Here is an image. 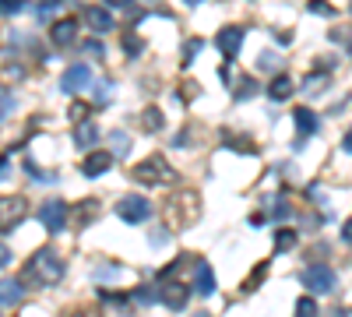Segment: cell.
<instances>
[{
	"label": "cell",
	"instance_id": "obj_16",
	"mask_svg": "<svg viewBox=\"0 0 352 317\" xmlns=\"http://www.w3.org/2000/svg\"><path fill=\"white\" fill-rule=\"evenodd\" d=\"M296 131H300V138H310V134H317V113L314 109H307V106H300L296 113Z\"/></svg>",
	"mask_w": 352,
	"mask_h": 317
},
{
	"label": "cell",
	"instance_id": "obj_45",
	"mask_svg": "<svg viewBox=\"0 0 352 317\" xmlns=\"http://www.w3.org/2000/svg\"><path fill=\"white\" fill-rule=\"evenodd\" d=\"M194 317H212V314H208V310H197V314H194Z\"/></svg>",
	"mask_w": 352,
	"mask_h": 317
},
{
	"label": "cell",
	"instance_id": "obj_23",
	"mask_svg": "<svg viewBox=\"0 0 352 317\" xmlns=\"http://www.w3.org/2000/svg\"><path fill=\"white\" fill-rule=\"evenodd\" d=\"M60 11V0H36V18L39 21H46L50 14H56Z\"/></svg>",
	"mask_w": 352,
	"mask_h": 317
},
{
	"label": "cell",
	"instance_id": "obj_39",
	"mask_svg": "<svg viewBox=\"0 0 352 317\" xmlns=\"http://www.w3.org/2000/svg\"><path fill=\"white\" fill-rule=\"evenodd\" d=\"M8 265H11V247H8V243H0V272H4Z\"/></svg>",
	"mask_w": 352,
	"mask_h": 317
},
{
	"label": "cell",
	"instance_id": "obj_3",
	"mask_svg": "<svg viewBox=\"0 0 352 317\" xmlns=\"http://www.w3.org/2000/svg\"><path fill=\"white\" fill-rule=\"evenodd\" d=\"M28 215V197L21 194H4L0 197V233H11V229H18Z\"/></svg>",
	"mask_w": 352,
	"mask_h": 317
},
{
	"label": "cell",
	"instance_id": "obj_33",
	"mask_svg": "<svg viewBox=\"0 0 352 317\" xmlns=\"http://www.w3.org/2000/svg\"><path fill=\"white\" fill-rule=\"evenodd\" d=\"M11 106H14V99H11V92H8V89H0V120H4V117H8V113H11Z\"/></svg>",
	"mask_w": 352,
	"mask_h": 317
},
{
	"label": "cell",
	"instance_id": "obj_32",
	"mask_svg": "<svg viewBox=\"0 0 352 317\" xmlns=\"http://www.w3.org/2000/svg\"><path fill=\"white\" fill-rule=\"evenodd\" d=\"M204 50V39L197 36V39H187V50H184V64H190L194 61V53H201Z\"/></svg>",
	"mask_w": 352,
	"mask_h": 317
},
{
	"label": "cell",
	"instance_id": "obj_10",
	"mask_svg": "<svg viewBox=\"0 0 352 317\" xmlns=\"http://www.w3.org/2000/svg\"><path fill=\"white\" fill-rule=\"evenodd\" d=\"M50 39H53L56 50H67L78 39V18H60V21L50 28Z\"/></svg>",
	"mask_w": 352,
	"mask_h": 317
},
{
	"label": "cell",
	"instance_id": "obj_20",
	"mask_svg": "<svg viewBox=\"0 0 352 317\" xmlns=\"http://www.w3.org/2000/svg\"><path fill=\"white\" fill-rule=\"evenodd\" d=\"M109 145H113V155H116V159H124V155L131 152V138H127L124 131H113V134H109Z\"/></svg>",
	"mask_w": 352,
	"mask_h": 317
},
{
	"label": "cell",
	"instance_id": "obj_1",
	"mask_svg": "<svg viewBox=\"0 0 352 317\" xmlns=\"http://www.w3.org/2000/svg\"><path fill=\"white\" fill-rule=\"evenodd\" d=\"M25 272H28V282H36V285H56L64 278V257L53 247H39L32 257H28Z\"/></svg>",
	"mask_w": 352,
	"mask_h": 317
},
{
	"label": "cell",
	"instance_id": "obj_7",
	"mask_svg": "<svg viewBox=\"0 0 352 317\" xmlns=\"http://www.w3.org/2000/svg\"><path fill=\"white\" fill-rule=\"evenodd\" d=\"M243 36H247V28H243V25H222V28H219L215 46L222 50V56H226V61H232V56L240 53V46H243Z\"/></svg>",
	"mask_w": 352,
	"mask_h": 317
},
{
	"label": "cell",
	"instance_id": "obj_28",
	"mask_svg": "<svg viewBox=\"0 0 352 317\" xmlns=\"http://www.w3.org/2000/svg\"><path fill=\"white\" fill-rule=\"evenodd\" d=\"M296 317H317V303H314L310 296L296 300Z\"/></svg>",
	"mask_w": 352,
	"mask_h": 317
},
{
	"label": "cell",
	"instance_id": "obj_19",
	"mask_svg": "<svg viewBox=\"0 0 352 317\" xmlns=\"http://www.w3.org/2000/svg\"><path fill=\"white\" fill-rule=\"evenodd\" d=\"M250 96H257V81H254V74H243L240 85L232 89V99H236V102H247Z\"/></svg>",
	"mask_w": 352,
	"mask_h": 317
},
{
	"label": "cell",
	"instance_id": "obj_24",
	"mask_svg": "<svg viewBox=\"0 0 352 317\" xmlns=\"http://www.w3.org/2000/svg\"><path fill=\"white\" fill-rule=\"evenodd\" d=\"M78 212V222H92L96 212H99V201H81V205L74 208Z\"/></svg>",
	"mask_w": 352,
	"mask_h": 317
},
{
	"label": "cell",
	"instance_id": "obj_31",
	"mask_svg": "<svg viewBox=\"0 0 352 317\" xmlns=\"http://www.w3.org/2000/svg\"><path fill=\"white\" fill-rule=\"evenodd\" d=\"M314 14H324V18H335V8L328 4V0H310V4H307Z\"/></svg>",
	"mask_w": 352,
	"mask_h": 317
},
{
	"label": "cell",
	"instance_id": "obj_14",
	"mask_svg": "<svg viewBox=\"0 0 352 317\" xmlns=\"http://www.w3.org/2000/svg\"><path fill=\"white\" fill-rule=\"evenodd\" d=\"M194 289L201 296H212L215 293V275H212L208 261H197V268H194Z\"/></svg>",
	"mask_w": 352,
	"mask_h": 317
},
{
	"label": "cell",
	"instance_id": "obj_22",
	"mask_svg": "<svg viewBox=\"0 0 352 317\" xmlns=\"http://www.w3.org/2000/svg\"><path fill=\"white\" fill-rule=\"evenodd\" d=\"M264 272H268V261H261V265L254 268V275L243 278V293H254V289H257V285L264 282Z\"/></svg>",
	"mask_w": 352,
	"mask_h": 317
},
{
	"label": "cell",
	"instance_id": "obj_41",
	"mask_svg": "<svg viewBox=\"0 0 352 317\" xmlns=\"http://www.w3.org/2000/svg\"><path fill=\"white\" fill-rule=\"evenodd\" d=\"M109 11H120V8H134V0H106Z\"/></svg>",
	"mask_w": 352,
	"mask_h": 317
},
{
	"label": "cell",
	"instance_id": "obj_17",
	"mask_svg": "<svg viewBox=\"0 0 352 317\" xmlns=\"http://www.w3.org/2000/svg\"><path fill=\"white\" fill-rule=\"evenodd\" d=\"M292 89H296V85H292V78H289V74H278V78L268 85V96H272V102H285V99L292 96Z\"/></svg>",
	"mask_w": 352,
	"mask_h": 317
},
{
	"label": "cell",
	"instance_id": "obj_6",
	"mask_svg": "<svg viewBox=\"0 0 352 317\" xmlns=\"http://www.w3.org/2000/svg\"><path fill=\"white\" fill-rule=\"evenodd\" d=\"M300 282L307 285L310 293H331L338 278H335V272L324 268V265H310L307 272H300Z\"/></svg>",
	"mask_w": 352,
	"mask_h": 317
},
{
	"label": "cell",
	"instance_id": "obj_35",
	"mask_svg": "<svg viewBox=\"0 0 352 317\" xmlns=\"http://www.w3.org/2000/svg\"><path fill=\"white\" fill-rule=\"evenodd\" d=\"M102 300H106V303H116V307H124L131 296H127V293H109V289H106V293H102Z\"/></svg>",
	"mask_w": 352,
	"mask_h": 317
},
{
	"label": "cell",
	"instance_id": "obj_21",
	"mask_svg": "<svg viewBox=\"0 0 352 317\" xmlns=\"http://www.w3.org/2000/svg\"><path fill=\"white\" fill-rule=\"evenodd\" d=\"M296 240H300L296 229H278V237H275V250H278V254H282V250H292V247H296Z\"/></svg>",
	"mask_w": 352,
	"mask_h": 317
},
{
	"label": "cell",
	"instance_id": "obj_29",
	"mask_svg": "<svg viewBox=\"0 0 352 317\" xmlns=\"http://www.w3.org/2000/svg\"><path fill=\"white\" fill-rule=\"evenodd\" d=\"M152 296H155V293L148 289V285H138V289L131 293V300H134V303H141V307H148V303H155Z\"/></svg>",
	"mask_w": 352,
	"mask_h": 317
},
{
	"label": "cell",
	"instance_id": "obj_13",
	"mask_svg": "<svg viewBox=\"0 0 352 317\" xmlns=\"http://www.w3.org/2000/svg\"><path fill=\"white\" fill-rule=\"evenodd\" d=\"M85 25L96 32H109L113 28V11L109 8H85Z\"/></svg>",
	"mask_w": 352,
	"mask_h": 317
},
{
	"label": "cell",
	"instance_id": "obj_40",
	"mask_svg": "<svg viewBox=\"0 0 352 317\" xmlns=\"http://www.w3.org/2000/svg\"><path fill=\"white\" fill-rule=\"evenodd\" d=\"M342 243H349V247H352V219H345V222H342Z\"/></svg>",
	"mask_w": 352,
	"mask_h": 317
},
{
	"label": "cell",
	"instance_id": "obj_2",
	"mask_svg": "<svg viewBox=\"0 0 352 317\" xmlns=\"http://www.w3.org/2000/svg\"><path fill=\"white\" fill-rule=\"evenodd\" d=\"M134 180L141 187H166V184L176 180V173H173V166L162 155H148L141 166H134Z\"/></svg>",
	"mask_w": 352,
	"mask_h": 317
},
{
	"label": "cell",
	"instance_id": "obj_25",
	"mask_svg": "<svg viewBox=\"0 0 352 317\" xmlns=\"http://www.w3.org/2000/svg\"><path fill=\"white\" fill-rule=\"evenodd\" d=\"M25 173H28V177H36V180H43V184H50V180H56V173H43L32 159H25Z\"/></svg>",
	"mask_w": 352,
	"mask_h": 317
},
{
	"label": "cell",
	"instance_id": "obj_8",
	"mask_svg": "<svg viewBox=\"0 0 352 317\" xmlns=\"http://www.w3.org/2000/svg\"><path fill=\"white\" fill-rule=\"evenodd\" d=\"M92 81H96V78H92V67H88V64H74V67H67L64 78H60V92H67V96L85 92Z\"/></svg>",
	"mask_w": 352,
	"mask_h": 317
},
{
	"label": "cell",
	"instance_id": "obj_38",
	"mask_svg": "<svg viewBox=\"0 0 352 317\" xmlns=\"http://www.w3.org/2000/svg\"><path fill=\"white\" fill-rule=\"evenodd\" d=\"M109 92H113V85H109V81H102V85H99V96H96V106H106Z\"/></svg>",
	"mask_w": 352,
	"mask_h": 317
},
{
	"label": "cell",
	"instance_id": "obj_11",
	"mask_svg": "<svg viewBox=\"0 0 352 317\" xmlns=\"http://www.w3.org/2000/svg\"><path fill=\"white\" fill-rule=\"evenodd\" d=\"M187 300H190V289H187V285H180V282H169L166 289H162V303L169 310H176V314L187 310Z\"/></svg>",
	"mask_w": 352,
	"mask_h": 317
},
{
	"label": "cell",
	"instance_id": "obj_4",
	"mask_svg": "<svg viewBox=\"0 0 352 317\" xmlns=\"http://www.w3.org/2000/svg\"><path fill=\"white\" fill-rule=\"evenodd\" d=\"M67 215H71V208H67V201H60V197H50V201H43L39 205V222H43V229H50V233H60V229H67Z\"/></svg>",
	"mask_w": 352,
	"mask_h": 317
},
{
	"label": "cell",
	"instance_id": "obj_44",
	"mask_svg": "<svg viewBox=\"0 0 352 317\" xmlns=\"http://www.w3.org/2000/svg\"><path fill=\"white\" fill-rule=\"evenodd\" d=\"M345 152H352V131L345 134Z\"/></svg>",
	"mask_w": 352,
	"mask_h": 317
},
{
	"label": "cell",
	"instance_id": "obj_37",
	"mask_svg": "<svg viewBox=\"0 0 352 317\" xmlns=\"http://www.w3.org/2000/svg\"><path fill=\"white\" fill-rule=\"evenodd\" d=\"M85 117H88V106H81V102H74V106H71V120H74V124H81Z\"/></svg>",
	"mask_w": 352,
	"mask_h": 317
},
{
	"label": "cell",
	"instance_id": "obj_27",
	"mask_svg": "<svg viewBox=\"0 0 352 317\" xmlns=\"http://www.w3.org/2000/svg\"><path fill=\"white\" fill-rule=\"evenodd\" d=\"M18 11H25V0H0V18H11Z\"/></svg>",
	"mask_w": 352,
	"mask_h": 317
},
{
	"label": "cell",
	"instance_id": "obj_15",
	"mask_svg": "<svg viewBox=\"0 0 352 317\" xmlns=\"http://www.w3.org/2000/svg\"><path fill=\"white\" fill-rule=\"evenodd\" d=\"M162 124H166V117H162L159 106H144V109H141V131H144V134L162 131Z\"/></svg>",
	"mask_w": 352,
	"mask_h": 317
},
{
	"label": "cell",
	"instance_id": "obj_5",
	"mask_svg": "<svg viewBox=\"0 0 352 317\" xmlns=\"http://www.w3.org/2000/svg\"><path fill=\"white\" fill-rule=\"evenodd\" d=\"M116 215H120L127 226H141V222L152 219V205L141 194H127V197L116 201Z\"/></svg>",
	"mask_w": 352,
	"mask_h": 317
},
{
	"label": "cell",
	"instance_id": "obj_46",
	"mask_svg": "<svg viewBox=\"0 0 352 317\" xmlns=\"http://www.w3.org/2000/svg\"><path fill=\"white\" fill-rule=\"evenodd\" d=\"M184 4H190V8H197V4H201V0H184Z\"/></svg>",
	"mask_w": 352,
	"mask_h": 317
},
{
	"label": "cell",
	"instance_id": "obj_43",
	"mask_svg": "<svg viewBox=\"0 0 352 317\" xmlns=\"http://www.w3.org/2000/svg\"><path fill=\"white\" fill-rule=\"evenodd\" d=\"M328 317H345V310H342V307H331V310H328Z\"/></svg>",
	"mask_w": 352,
	"mask_h": 317
},
{
	"label": "cell",
	"instance_id": "obj_34",
	"mask_svg": "<svg viewBox=\"0 0 352 317\" xmlns=\"http://www.w3.org/2000/svg\"><path fill=\"white\" fill-rule=\"evenodd\" d=\"M85 50H88V56H96V61H102V53H106L99 39H88V43H85Z\"/></svg>",
	"mask_w": 352,
	"mask_h": 317
},
{
	"label": "cell",
	"instance_id": "obj_30",
	"mask_svg": "<svg viewBox=\"0 0 352 317\" xmlns=\"http://www.w3.org/2000/svg\"><path fill=\"white\" fill-rule=\"evenodd\" d=\"M141 46H144V43H141L134 32H127V36H124V53H127V56H138V53H141Z\"/></svg>",
	"mask_w": 352,
	"mask_h": 317
},
{
	"label": "cell",
	"instance_id": "obj_36",
	"mask_svg": "<svg viewBox=\"0 0 352 317\" xmlns=\"http://www.w3.org/2000/svg\"><path fill=\"white\" fill-rule=\"evenodd\" d=\"M96 278H113V282H116V278H120V268H116V265H113V268H109V265H102V268L96 272Z\"/></svg>",
	"mask_w": 352,
	"mask_h": 317
},
{
	"label": "cell",
	"instance_id": "obj_12",
	"mask_svg": "<svg viewBox=\"0 0 352 317\" xmlns=\"http://www.w3.org/2000/svg\"><path fill=\"white\" fill-rule=\"evenodd\" d=\"M25 300V285L18 278H0V307H18Z\"/></svg>",
	"mask_w": 352,
	"mask_h": 317
},
{
	"label": "cell",
	"instance_id": "obj_9",
	"mask_svg": "<svg viewBox=\"0 0 352 317\" xmlns=\"http://www.w3.org/2000/svg\"><path fill=\"white\" fill-rule=\"evenodd\" d=\"M113 162H116L113 152H88L81 159V173H85V177H102V173L113 169Z\"/></svg>",
	"mask_w": 352,
	"mask_h": 317
},
{
	"label": "cell",
	"instance_id": "obj_26",
	"mask_svg": "<svg viewBox=\"0 0 352 317\" xmlns=\"http://www.w3.org/2000/svg\"><path fill=\"white\" fill-rule=\"evenodd\" d=\"M222 141H226V145H232V149H240V152H254V141H247V138H236V134H222Z\"/></svg>",
	"mask_w": 352,
	"mask_h": 317
},
{
	"label": "cell",
	"instance_id": "obj_42",
	"mask_svg": "<svg viewBox=\"0 0 352 317\" xmlns=\"http://www.w3.org/2000/svg\"><path fill=\"white\" fill-rule=\"evenodd\" d=\"M4 177H8V159L0 155V180H4Z\"/></svg>",
	"mask_w": 352,
	"mask_h": 317
},
{
	"label": "cell",
	"instance_id": "obj_18",
	"mask_svg": "<svg viewBox=\"0 0 352 317\" xmlns=\"http://www.w3.org/2000/svg\"><path fill=\"white\" fill-rule=\"evenodd\" d=\"M74 145H78V149H96V145H99V127H96V124H81V127L74 131Z\"/></svg>",
	"mask_w": 352,
	"mask_h": 317
}]
</instances>
